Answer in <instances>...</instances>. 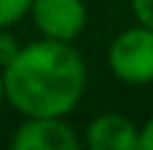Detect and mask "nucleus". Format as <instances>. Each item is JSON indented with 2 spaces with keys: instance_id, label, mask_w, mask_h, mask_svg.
<instances>
[{
  "instance_id": "obj_1",
  "label": "nucleus",
  "mask_w": 153,
  "mask_h": 150,
  "mask_svg": "<svg viewBox=\"0 0 153 150\" xmlns=\"http://www.w3.org/2000/svg\"><path fill=\"white\" fill-rule=\"evenodd\" d=\"M3 80L5 100L20 115L65 118L85 93L88 70L71 43L43 38L20 48Z\"/></svg>"
},
{
  "instance_id": "obj_2",
  "label": "nucleus",
  "mask_w": 153,
  "mask_h": 150,
  "mask_svg": "<svg viewBox=\"0 0 153 150\" xmlns=\"http://www.w3.org/2000/svg\"><path fill=\"white\" fill-rule=\"evenodd\" d=\"M108 68L120 83H153V30L138 23L118 33L108 48Z\"/></svg>"
},
{
  "instance_id": "obj_3",
  "label": "nucleus",
  "mask_w": 153,
  "mask_h": 150,
  "mask_svg": "<svg viewBox=\"0 0 153 150\" xmlns=\"http://www.w3.org/2000/svg\"><path fill=\"white\" fill-rule=\"evenodd\" d=\"M28 15L43 38L63 43H73L88 23L83 0H33Z\"/></svg>"
},
{
  "instance_id": "obj_4",
  "label": "nucleus",
  "mask_w": 153,
  "mask_h": 150,
  "mask_svg": "<svg viewBox=\"0 0 153 150\" xmlns=\"http://www.w3.org/2000/svg\"><path fill=\"white\" fill-rule=\"evenodd\" d=\"M10 145L15 150H75L80 138L73 125L65 123V118L38 115L25 118V123L18 125Z\"/></svg>"
},
{
  "instance_id": "obj_5",
  "label": "nucleus",
  "mask_w": 153,
  "mask_h": 150,
  "mask_svg": "<svg viewBox=\"0 0 153 150\" xmlns=\"http://www.w3.org/2000/svg\"><path fill=\"white\" fill-rule=\"evenodd\" d=\"M85 143L91 150H138V125L118 112H103L91 120Z\"/></svg>"
},
{
  "instance_id": "obj_6",
  "label": "nucleus",
  "mask_w": 153,
  "mask_h": 150,
  "mask_svg": "<svg viewBox=\"0 0 153 150\" xmlns=\"http://www.w3.org/2000/svg\"><path fill=\"white\" fill-rule=\"evenodd\" d=\"M33 0H0V28H10L30 12Z\"/></svg>"
},
{
  "instance_id": "obj_7",
  "label": "nucleus",
  "mask_w": 153,
  "mask_h": 150,
  "mask_svg": "<svg viewBox=\"0 0 153 150\" xmlns=\"http://www.w3.org/2000/svg\"><path fill=\"white\" fill-rule=\"evenodd\" d=\"M20 43L15 40V35L8 33V28H0V70L3 68H8L13 60H15V55L20 53Z\"/></svg>"
},
{
  "instance_id": "obj_8",
  "label": "nucleus",
  "mask_w": 153,
  "mask_h": 150,
  "mask_svg": "<svg viewBox=\"0 0 153 150\" xmlns=\"http://www.w3.org/2000/svg\"><path fill=\"white\" fill-rule=\"evenodd\" d=\"M131 8L138 23L153 30V0H131Z\"/></svg>"
},
{
  "instance_id": "obj_9",
  "label": "nucleus",
  "mask_w": 153,
  "mask_h": 150,
  "mask_svg": "<svg viewBox=\"0 0 153 150\" xmlns=\"http://www.w3.org/2000/svg\"><path fill=\"white\" fill-rule=\"evenodd\" d=\"M138 150H153V115L138 128Z\"/></svg>"
},
{
  "instance_id": "obj_10",
  "label": "nucleus",
  "mask_w": 153,
  "mask_h": 150,
  "mask_svg": "<svg viewBox=\"0 0 153 150\" xmlns=\"http://www.w3.org/2000/svg\"><path fill=\"white\" fill-rule=\"evenodd\" d=\"M5 103V80H3V70H0V108Z\"/></svg>"
}]
</instances>
